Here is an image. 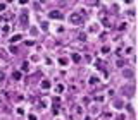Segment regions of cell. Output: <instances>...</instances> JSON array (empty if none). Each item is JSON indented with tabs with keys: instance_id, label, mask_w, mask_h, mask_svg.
I'll return each instance as SVG.
<instances>
[{
	"instance_id": "6da1fadb",
	"label": "cell",
	"mask_w": 138,
	"mask_h": 120,
	"mask_svg": "<svg viewBox=\"0 0 138 120\" xmlns=\"http://www.w3.org/2000/svg\"><path fill=\"white\" fill-rule=\"evenodd\" d=\"M69 22H73V24H81V22H83L81 14H71V15H69Z\"/></svg>"
},
{
	"instance_id": "7a4b0ae2",
	"label": "cell",
	"mask_w": 138,
	"mask_h": 120,
	"mask_svg": "<svg viewBox=\"0 0 138 120\" xmlns=\"http://www.w3.org/2000/svg\"><path fill=\"white\" fill-rule=\"evenodd\" d=\"M48 17H50V19H62V12H59V10H50V12H48Z\"/></svg>"
},
{
	"instance_id": "3957f363",
	"label": "cell",
	"mask_w": 138,
	"mask_h": 120,
	"mask_svg": "<svg viewBox=\"0 0 138 120\" xmlns=\"http://www.w3.org/2000/svg\"><path fill=\"white\" fill-rule=\"evenodd\" d=\"M71 60H73V62H76V64H80L81 62V55L80 53H73L71 55Z\"/></svg>"
},
{
	"instance_id": "277c9868",
	"label": "cell",
	"mask_w": 138,
	"mask_h": 120,
	"mask_svg": "<svg viewBox=\"0 0 138 120\" xmlns=\"http://www.w3.org/2000/svg\"><path fill=\"white\" fill-rule=\"evenodd\" d=\"M123 75H124L126 79H131V77H133V70H131V69H124V70H123Z\"/></svg>"
},
{
	"instance_id": "5b68a950",
	"label": "cell",
	"mask_w": 138,
	"mask_h": 120,
	"mask_svg": "<svg viewBox=\"0 0 138 120\" xmlns=\"http://www.w3.org/2000/svg\"><path fill=\"white\" fill-rule=\"evenodd\" d=\"M21 22H23V24L28 22V12H26V10H23V14H21Z\"/></svg>"
},
{
	"instance_id": "8992f818",
	"label": "cell",
	"mask_w": 138,
	"mask_h": 120,
	"mask_svg": "<svg viewBox=\"0 0 138 120\" xmlns=\"http://www.w3.org/2000/svg\"><path fill=\"white\" fill-rule=\"evenodd\" d=\"M21 38H23L21 34H16V36H12V38H10V43L14 45V43H16V41H19V39H21Z\"/></svg>"
},
{
	"instance_id": "52a82bcc",
	"label": "cell",
	"mask_w": 138,
	"mask_h": 120,
	"mask_svg": "<svg viewBox=\"0 0 138 120\" xmlns=\"http://www.w3.org/2000/svg\"><path fill=\"white\" fill-rule=\"evenodd\" d=\"M12 79H14V81H19V79H21V72H12Z\"/></svg>"
},
{
	"instance_id": "ba28073f",
	"label": "cell",
	"mask_w": 138,
	"mask_h": 120,
	"mask_svg": "<svg viewBox=\"0 0 138 120\" xmlns=\"http://www.w3.org/2000/svg\"><path fill=\"white\" fill-rule=\"evenodd\" d=\"M42 88L43 89H48L50 88V81H47V79H45V81H42Z\"/></svg>"
},
{
	"instance_id": "9c48e42d",
	"label": "cell",
	"mask_w": 138,
	"mask_h": 120,
	"mask_svg": "<svg viewBox=\"0 0 138 120\" xmlns=\"http://www.w3.org/2000/svg\"><path fill=\"white\" fill-rule=\"evenodd\" d=\"M62 91H64V86L62 84H57L55 86V93H62Z\"/></svg>"
},
{
	"instance_id": "30bf717a",
	"label": "cell",
	"mask_w": 138,
	"mask_h": 120,
	"mask_svg": "<svg viewBox=\"0 0 138 120\" xmlns=\"http://www.w3.org/2000/svg\"><path fill=\"white\" fill-rule=\"evenodd\" d=\"M95 65H97L98 69H104V62H102V60H97V62H95Z\"/></svg>"
},
{
	"instance_id": "8fae6325",
	"label": "cell",
	"mask_w": 138,
	"mask_h": 120,
	"mask_svg": "<svg viewBox=\"0 0 138 120\" xmlns=\"http://www.w3.org/2000/svg\"><path fill=\"white\" fill-rule=\"evenodd\" d=\"M59 64H61V65H67V58H59Z\"/></svg>"
},
{
	"instance_id": "7c38bea8",
	"label": "cell",
	"mask_w": 138,
	"mask_h": 120,
	"mask_svg": "<svg viewBox=\"0 0 138 120\" xmlns=\"http://www.w3.org/2000/svg\"><path fill=\"white\" fill-rule=\"evenodd\" d=\"M21 70H24V72L28 70V62H23V65H21Z\"/></svg>"
},
{
	"instance_id": "4fadbf2b",
	"label": "cell",
	"mask_w": 138,
	"mask_h": 120,
	"mask_svg": "<svg viewBox=\"0 0 138 120\" xmlns=\"http://www.w3.org/2000/svg\"><path fill=\"white\" fill-rule=\"evenodd\" d=\"M116 65H117V67H123V65H124V62H123V60H117V64H116Z\"/></svg>"
},
{
	"instance_id": "5bb4252c",
	"label": "cell",
	"mask_w": 138,
	"mask_h": 120,
	"mask_svg": "<svg viewBox=\"0 0 138 120\" xmlns=\"http://www.w3.org/2000/svg\"><path fill=\"white\" fill-rule=\"evenodd\" d=\"M97 82V77H90V84H95Z\"/></svg>"
},
{
	"instance_id": "9a60e30c",
	"label": "cell",
	"mask_w": 138,
	"mask_h": 120,
	"mask_svg": "<svg viewBox=\"0 0 138 120\" xmlns=\"http://www.w3.org/2000/svg\"><path fill=\"white\" fill-rule=\"evenodd\" d=\"M4 79H5V75H4V72H2V70H0V81H4Z\"/></svg>"
},
{
	"instance_id": "2e32d148",
	"label": "cell",
	"mask_w": 138,
	"mask_h": 120,
	"mask_svg": "<svg viewBox=\"0 0 138 120\" xmlns=\"http://www.w3.org/2000/svg\"><path fill=\"white\" fill-rule=\"evenodd\" d=\"M28 118H29V120H38V118H36V115H29Z\"/></svg>"
},
{
	"instance_id": "e0dca14e",
	"label": "cell",
	"mask_w": 138,
	"mask_h": 120,
	"mask_svg": "<svg viewBox=\"0 0 138 120\" xmlns=\"http://www.w3.org/2000/svg\"><path fill=\"white\" fill-rule=\"evenodd\" d=\"M0 10H5V4H4V2L0 4Z\"/></svg>"
},
{
	"instance_id": "ac0fdd59",
	"label": "cell",
	"mask_w": 138,
	"mask_h": 120,
	"mask_svg": "<svg viewBox=\"0 0 138 120\" xmlns=\"http://www.w3.org/2000/svg\"><path fill=\"white\" fill-rule=\"evenodd\" d=\"M86 120H92V118H86Z\"/></svg>"
}]
</instances>
